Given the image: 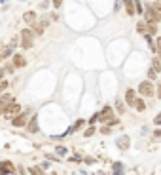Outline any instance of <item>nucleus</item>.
Instances as JSON below:
<instances>
[{"label": "nucleus", "instance_id": "1", "mask_svg": "<svg viewBox=\"0 0 161 175\" xmlns=\"http://www.w3.org/2000/svg\"><path fill=\"white\" fill-rule=\"evenodd\" d=\"M97 118H101V122H106V124H110V126L118 124V118L112 112V107H104L101 114H97Z\"/></svg>", "mask_w": 161, "mask_h": 175}, {"label": "nucleus", "instance_id": "2", "mask_svg": "<svg viewBox=\"0 0 161 175\" xmlns=\"http://www.w3.org/2000/svg\"><path fill=\"white\" fill-rule=\"evenodd\" d=\"M21 48H25V50L32 48V32L28 29L21 31Z\"/></svg>", "mask_w": 161, "mask_h": 175}, {"label": "nucleus", "instance_id": "3", "mask_svg": "<svg viewBox=\"0 0 161 175\" xmlns=\"http://www.w3.org/2000/svg\"><path fill=\"white\" fill-rule=\"evenodd\" d=\"M138 93H140V95H146V97H152V95H154V86H152V82H142L140 86H138Z\"/></svg>", "mask_w": 161, "mask_h": 175}, {"label": "nucleus", "instance_id": "4", "mask_svg": "<svg viewBox=\"0 0 161 175\" xmlns=\"http://www.w3.org/2000/svg\"><path fill=\"white\" fill-rule=\"evenodd\" d=\"M161 19V15L157 14L156 10L152 8V6H146V21H150V23H157Z\"/></svg>", "mask_w": 161, "mask_h": 175}, {"label": "nucleus", "instance_id": "5", "mask_svg": "<svg viewBox=\"0 0 161 175\" xmlns=\"http://www.w3.org/2000/svg\"><path fill=\"white\" fill-rule=\"evenodd\" d=\"M19 112H21V105H17V103H14V101H12V103H9V105L4 109V114L8 116V118H9V116L19 114Z\"/></svg>", "mask_w": 161, "mask_h": 175}, {"label": "nucleus", "instance_id": "6", "mask_svg": "<svg viewBox=\"0 0 161 175\" xmlns=\"http://www.w3.org/2000/svg\"><path fill=\"white\" fill-rule=\"evenodd\" d=\"M27 122H28V111H25V114H19V116L15 114L12 124H14L15 128H23V126H27Z\"/></svg>", "mask_w": 161, "mask_h": 175}, {"label": "nucleus", "instance_id": "7", "mask_svg": "<svg viewBox=\"0 0 161 175\" xmlns=\"http://www.w3.org/2000/svg\"><path fill=\"white\" fill-rule=\"evenodd\" d=\"M116 145H118L121 150H127V148L131 147V137H127V135H121V137L116 139Z\"/></svg>", "mask_w": 161, "mask_h": 175}, {"label": "nucleus", "instance_id": "8", "mask_svg": "<svg viewBox=\"0 0 161 175\" xmlns=\"http://www.w3.org/2000/svg\"><path fill=\"white\" fill-rule=\"evenodd\" d=\"M12 46H6V44H0V61H4L6 57L12 55Z\"/></svg>", "mask_w": 161, "mask_h": 175}, {"label": "nucleus", "instance_id": "9", "mask_svg": "<svg viewBox=\"0 0 161 175\" xmlns=\"http://www.w3.org/2000/svg\"><path fill=\"white\" fill-rule=\"evenodd\" d=\"M12 101H14V97L9 95V93H6V95L0 97V112H4V109H6V107H8Z\"/></svg>", "mask_w": 161, "mask_h": 175}, {"label": "nucleus", "instance_id": "10", "mask_svg": "<svg viewBox=\"0 0 161 175\" xmlns=\"http://www.w3.org/2000/svg\"><path fill=\"white\" fill-rule=\"evenodd\" d=\"M15 171V166L12 162H2L0 164V173H14Z\"/></svg>", "mask_w": 161, "mask_h": 175}, {"label": "nucleus", "instance_id": "11", "mask_svg": "<svg viewBox=\"0 0 161 175\" xmlns=\"http://www.w3.org/2000/svg\"><path fill=\"white\" fill-rule=\"evenodd\" d=\"M144 32L146 34H150V36H154V34H157V27H156V23H144Z\"/></svg>", "mask_w": 161, "mask_h": 175}, {"label": "nucleus", "instance_id": "12", "mask_svg": "<svg viewBox=\"0 0 161 175\" xmlns=\"http://www.w3.org/2000/svg\"><path fill=\"white\" fill-rule=\"evenodd\" d=\"M25 65H27V59H25V55L17 53V55L14 57V67H25Z\"/></svg>", "mask_w": 161, "mask_h": 175}, {"label": "nucleus", "instance_id": "13", "mask_svg": "<svg viewBox=\"0 0 161 175\" xmlns=\"http://www.w3.org/2000/svg\"><path fill=\"white\" fill-rule=\"evenodd\" d=\"M135 99H137V95H135V90H131V88H129V90H127V93H125V101H127L129 105L133 107Z\"/></svg>", "mask_w": 161, "mask_h": 175}, {"label": "nucleus", "instance_id": "14", "mask_svg": "<svg viewBox=\"0 0 161 175\" xmlns=\"http://www.w3.org/2000/svg\"><path fill=\"white\" fill-rule=\"evenodd\" d=\"M133 107L137 109V111H140V112H142V111H146V105H144V101H142V99H135Z\"/></svg>", "mask_w": 161, "mask_h": 175}, {"label": "nucleus", "instance_id": "15", "mask_svg": "<svg viewBox=\"0 0 161 175\" xmlns=\"http://www.w3.org/2000/svg\"><path fill=\"white\" fill-rule=\"evenodd\" d=\"M23 19H25V23H34V19H36V14H34V12H27V14L23 15Z\"/></svg>", "mask_w": 161, "mask_h": 175}, {"label": "nucleus", "instance_id": "16", "mask_svg": "<svg viewBox=\"0 0 161 175\" xmlns=\"http://www.w3.org/2000/svg\"><path fill=\"white\" fill-rule=\"evenodd\" d=\"M38 120H36V116H34V118L30 120V124H28L27 122V128H28V131H32V133H34V131H38V124H36Z\"/></svg>", "mask_w": 161, "mask_h": 175}, {"label": "nucleus", "instance_id": "17", "mask_svg": "<svg viewBox=\"0 0 161 175\" xmlns=\"http://www.w3.org/2000/svg\"><path fill=\"white\" fill-rule=\"evenodd\" d=\"M125 2V8H127V14L129 15H135V6H133V0H123Z\"/></svg>", "mask_w": 161, "mask_h": 175}, {"label": "nucleus", "instance_id": "18", "mask_svg": "<svg viewBox=\"0 0 161 175\" xmlns=\"http://www.w3.org/2000/svg\"><path fill=\"white\" fill-rule=\"evenodd\" d=\"M46 25H47V21H42V23H38L36 27H34V32H36V34H42V32H44V29H46Z\"/></svg>", "mask_w": 161, "mask_h": 175}, {"label": "nucleus", "instance_id": "19", "mask_svg": "<svg viewBox=\"0 0 161 175\" xmlns=\"http://www.w3.org/2000/svg\"><path fill=\"white\" fill-rule=\"evenodd\" d=\"M82 126H83V120H78V122H76V124H74L72 128L68 129V133H72V131H76V129H78V128H82Z\"/></svg>", "mask_w": 161, "mask_h": 175}, {"label": "nucleus", "instance_id": "20", "mask_svg": "<svg viewBox=\"0 0 161 175\" xmlns=\"http://www.w3.org/2000/svg\"><path fill=\"white\" fill-rule=\"evenodd\" d=\"M116 109H118L120 114H123V112H125V107H123V103H121V101H116Z\"/></svg>", "mask_w": 161, "mask_h": 175}, {"label": "nucleus", "instance_id": "21", "mask_svg": "<svg viewBox=\"0 0 161 175\" xmlns=\"http://www.w3.org/2000/svg\"><path fill=\"white\" fill-rule=\"evenodd\" d=\"M154 70H156V72H159V70H161V67H159V59H157V57H154Z\"/></svg>", "mask_w": 161, "mask_h": 175}, {"label": "nucleus", "instance_id": "22", "mask_svg": "<svg viewBox=\"0 0 161 175\" xmlns=\"http://www.w3.org/2000/svg\"><path fill=\"white\" fill-rule=\"evenodd\" d=\"M55 152L59 154V156H64V154H66V148H64V147H57Z\"/></svg>", "mask_w": 161, "mask_h": 175}, {"label": "nucleus", "instance_id": "23", "mask_svg": "<svg viewBox=\"0 0 161 175\" xmlns=\"http://www.w3.org/2000/svg\"><path fill=\"white\" fill-rule=\"evenodd\" d=\"M114 171L121 173V171H123V164H120V162H118V164H114Z\"/></svg>", "mask_w": 161, "mask_h": 175}, {"label": "nucleus", "instance_id": "24", "mask_svg": "<svg viewBox=\"0 0 161 175\" xmlns=\"http://www.w3.org/2000/svg\"><path fill=\"white\" fill-rule=\"evenodd\" d=\"M93 133H95V128H93V126H91V128H87V129H85V137H91Z\"/></svg>", "mask_w": 161, "mask_h": 175}, {"label": "nucleus", "instance_id": "25", "mask_svg": "<svg viewBox=\"0 0 161 175\" xmlns=\"http://www.w3.org/2000/svg\"><path fill=\"white\" fill-rule=\"evenodd\" d=\"M137 31H138V32H142V34H144V21H140V23L137 25Z\"/></svg>", "mask_w": 161, "mask_h": 175}, {"label": "nucleus", "instance_id": "26", "mask_svg": "<svg viewBox=\"0 0 161 175\" xmlns=\"http://www.w3.org/2000/svg\"><path fill=\"white\" fill-rule=\"evenodd\" d=\"M6 88H8V82H6V80H0V92H4Z\"/></svg>", "mask_w": 161, "mask_h": 175}, {"label": "nucleus", "instance_id": "27", "mask_svg": "<svg viewBox=\"0 0 161 175\" xmlns=\"http://www.w3.org/2000/svg\"><path fill=\"white\" fill-rule=\"evenodd\" d=\"M156 74H157L156 70H154V69H150V72H148V76H150V78H152V80H156V78H157Z\"/></svg>", "mask_w": 161, "mask_h": 175}, {"label": "nucleus", "instance_id": "28", "mask_svg": "<svg viewBox=\"0 0 161 175\" xmlns=\"http://www.w3.org/2000/svg\"><path fill=\"white\" fill-rule=\"evenodd\" d=\"M30 173H44V171H42L38 166H34V167H30Z\"/></svg>", "mask_w": 161, "mask_h": 175}, {"label": "nucleus", "instance_id": "29", "mask_svg": "<svg viewBox=\"0 0 161 175\" xmlns=\"http://www.w3.org/2000/svg\"><path fill=\"white\" fill-rule=\"evenodd\" d=\"M14 69H15L14 65H12V63H8V65H6V69H4V70H8V72H14Z\"/></svg>", "mask_w": 161, "mask_h": 175}, {"label": "nucleus", "instance_id": "30", "mask_svg": "<svg viewBox=\"0 0 161 175\" xmlns=\"http://www.w3.org/2000/svg\"><path fill=\"white\" fill-rule=\"evenodd\" d=\"M154 124H156V126H159V124H161V114H157V116H156V120H154Z\"/></svg>", "mask_w": 161, "mask_h": 175}, {"label": "nucleus", "instance_id": "31", "mask_svg": "<svg viewBox=\"0 0 161 175\" xmlns=\"http://www.w3.org/2000/svg\"><path fill=\"white\" fill-rule=\"evenodd\" d=\"M154 137H156V139L161 137V131H159V129H156V131H154Z\"/></svg>", "mask_w": 161, "mask_h": 175}, {"label": "nucleus", "instance_id": "32", "mask_svg": "<svg viewBox=\"0 0 161 175\" xmlns=\"http://www.w3.org/2000/svg\"><path fill=\"white\" fill-rule=\"evenodd\" d=\"M15 44H17V36H14V38H12V44H9V46L14 48V46H15Z\"/></svg>", "mask_w": 161, "mask_h": 175}, {"label": "nucleus", "instance_id": "33", "mask_svg": "<svg viewBox=\"0 0 161 175\" xmlns=\"http://www.w3.org/2000/svg\"><path fill=\"white\" fill-rule=\"evenodd\" d=\"M61 2H63V0H53V6H55V8H59Z\"/></svg>", "mask_w": 161, "mask_h": 175}, {"label": "nucleus", "instance_id": "34", "mask_svg": "<svg viewBox=\"0 0 161 175\" xmlns=\"http://www.w3.org/2000/svg\"><path fill=\"white\" fill-rule=\"evenodd\" d=\"M4 72H6V70H4V69H0V80L4 78Z\"/></svg>", "mask_w": 161, "mask_h": 175}]
</instances>
